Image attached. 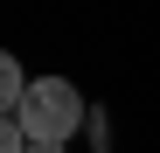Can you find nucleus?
Masks as SVG:
<instances>
[{"label": "nucleus", "instance_id": "nucleus-1", "mask_svg": "<svg viewBox=\"0 0 160 153\" xmlns=\"http://www.w3.org/2000/svg\"><path fill=\"white\" fill-rule=\"evenodd\" d=\"M14 118H21V132H28V146H70L77 125H91V105L63 76H28V97H21Z\"/></svg>", "mask_w": 160, "mask_h": 153}, {"label": "nucleus", "instance_id": "nucleus-2", "mask_svg": "<svg viewBox=\"0 0 160 153\" xmlns=\"http://www.w3.org/2000/svg\"><path fill=\"white\" fill-rule=\"evenodd\" d=\"M21 97H28L21 56H7V49H0V118H14V111H21Z\"/></svg>", "mask_w": 160, "mask_h": 153}, {"label": "nucleus", "instance_id": "nucleus-3", "mask_svg": "<svg viewBox=\"0 0 160 153\" xmlns=\"http://www.w3.org/2000/svg\"><path fill=\"white\" fill-rule=\"evenodd\" d=\"M0 153H28V132H21V118H0Z\"/></svg>", "mask_w": 160, "mask_h": 153}, {"label": "nucleus", "instance_id": "nucleus-4", "mask_svg": "<svg viewBox=\"0 0 160 153\" xmlns=\"http://www.w3.org/2000/svg\"><path fill=\"white\" fill-rule=\"evenodd\" d=\"M28 153H70V146H28Z\"/></svg>", "mask_w": 160, "mask_h": 153}]
</instances>
